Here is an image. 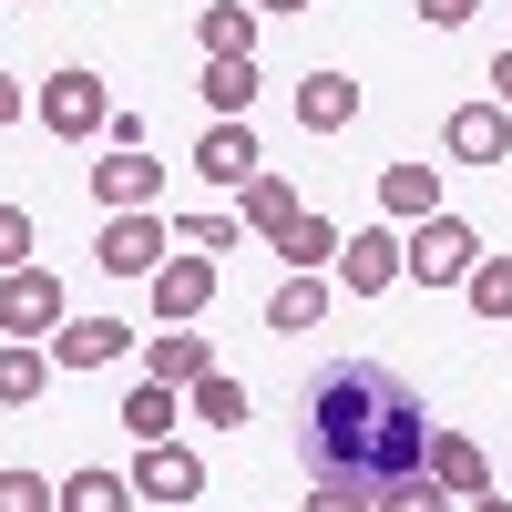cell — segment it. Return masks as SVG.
<instances>
[{"instance_id":"obj_36","label":"cell","mask_w":512,"mask_h":512,"mask_svg":"<svg viewBox=\"0 0 512 512\" xmlns=\"http://www.w3.org/2000/svg\"><path fill=\"white\" fill-rule=\"evenodd\" d=\"M472 512H512V502H492V492H482V502H472Z\"/></svg>"},{"instance_id":"obj_26","label":"cell","mask_w":512,"mask_h":512,"mask_svg":"<svg viewBox=\"0 0 512 512\" xmlns=\"http://www.w3.org/2000/svg\"><path fill=\"white\" fill-rule=\"evenodd\" d=\"M185 400H195V420H205V431H246V390H236L226 369H205Z\"/></svg>"},{"instance_id":"obj_1","label":"cell","mask_w":512,"mask_h":512,"mask_svg":"<svg viewBox=\"0 0 512 512\" xmlns=\"http://www.w3.org/2000/svg\"><path fill=\"white\" fill-rule=\"evenodd\" d=\"M420 441H431V400H420L390 359H328L308 379V410H297V461H308V482L379 492V482L420 472Z\"/></svg>"},{"instance_id":"obj_32","label":"cell","mask_w":512,"mask_h":512,"mask_svg":"<svg viewBox=\"0 0 512 512\" xmlns=\"http://www.w3.org/2000/svg\"><path fill=\"white\" fill-rule=\"evenodd\" d=\"M308 512H369V492H349V482H318V492H308Z\"/></svg>"},{"instance_id":"obj_13","label":"cell","mask_w":512,"mask_h":512,"mask_svg":"<svg viewBox=\"0 0 512 512\" xmlns=\"http://www.w3.org/2000/svg\"><path fill=\"white\" fill-rule=\"evenodd\" d=\"M256 164H267V154H256V123H205V134H195V175H205V185L236 195Z\"/></svg>"},{"instance_id":"obj_15","label":"cell","mask_w":512,"mask_h":512,"mask_svg":"<svg viewBox=\"0 0 512 512\" xmlns=\"http://www.w3.org/2000/svg\"><path fill=\"white\" fill-rule=\"evenodd\" d=\"M297 123H308V134H349V123H359V82L318 62L308 82H297Z\"/></svg>"},{"instance_id":"obj_7","label":"cell","mask_w":512,"mask_h":512,"mask_svg":"<svg viewBox=\"0 0 512 512\" xmlns=\"http://www.w3.org/2000/svg\"><path fill=\"white\" fill-rule=\"evenodd\" d=\"M338 287L349 297H390L400 287V236L390 226H349L338 236Z\"/></svg>"},{"instance_id":"obj_28","label":"cell","mask_w":512,"mask_h":512,"mask_svg":"<svg viewBox=\"0 0 512 512\" xmlns=\"http://www.w3.org/2000/svg\"><path fill=\"white\" fill-rule=\"evenodd\" d=\"M175 246L216 256V246H246V226H236V216H175Z\"/></svg>"},{"instance_id":"obj_10","label":"cell","mask_w":512,"mask_h":512,"mask_svg":"<svg viewBox=\"0 0 512 512\" xmlns=\"http://www.w3.org/2000/svg\"><path fill=\"white\" fill-rule=\"evenodd\" d=\"M41 349H52V369H113V359H134V328L123 318H62Z\"/></svg>"},{"instance_id":"obj_4","label":"cell","mask_w":512,"mask_h":512,"mask_svg":"<svg viewBox=\"0 0 512 512\" xmlns=\"http://www.w3.org/2000/svg\"><path fill=\"white\" fill-rule=\"evenodd\" d=\"M41 123H52V134L62 144H82V134H103V123H113V93H103V72H52V82H41Z\"/></svg>"},{"instance_id":"obj_2","label":"cell","mask_w":512,"mask_h":512,"mask_svg":"<svg viewBox=\"0 0 512 512\" xmlns=\"http://www.w3.org/2000/svg\"><path fill=\"white\" fill-rule=\"evenodd\" d=\"M164 246H175V216H154V205H123V216H103V236H93L103 277H154Z\"/></svg>"},{"instance_id":"obj_6","label":"cell","mask_w":512,"mask_h":512,"mask_svg":"<svg viewBox=\"0 0 512 512\" xmlns=\"http://www.w3.org/2000/svg\"><path fill=\"white\" fill-rule=\"evenodd\" d=\"M205 308H216V256H164V267H154V318L164 328H195Z\"/></svg>"},{"instance_id":"obj_14","label":"cell","mask_w":512,"mask_h":512,"mask_svg":"<svg viewBox=\"0 0 512 512\" xmlns=\"http://www.w3.org/2000/svg\"><path fill=\"white\" fill-rule=\"evenodd\" d=\"M420 472H431L441 492H492V461H482V441H461V431H431V441H420Z\"/></svg>"},{"instance_id":"obj_9","label":"cell","mask_w":512,"mask_h":512,"mask_svg":"<svg viewBox=\"0 0 512 512\" xmlns=\"http://www.w3.org/2000/svg\"><path fill=\"white\" fill-rule=\"evenodd\" d=\"M441 144H451V164H492L512 154V103H451V123H441Z\"/></svg>"},{"instance_id":"obj_12","label":"cell","mask_w":512,"mask_h":512,"mask_svg":"<svg viewBox=\"0 0 512 512\" xmlns=\"http://www.w3.org/2000/svg\"><path fill=\"white\" fill-rule=\"evenodd\" d=\"M205 369H216V338L205 328H154L144 338V379H164V390H195Z\"/></svg>"},{"instance_id":"obj_34","label":"cell","mask_w":512,"mask_h":512,"mask_svg":"<svg viewBox=\"0 0 512 512\" xmlns=\"http://www.w3.org/2000/svg\"><path fill=\"white\" fill-rule=\"evenodd\" d=\"M492 103H512V52H502V62H492Z\"/></svg>"},{"instance_id":"obj_19","label":"cell","mask_w":512,"mask_h":512,"mask_svg":"<svg viewBox=\"0 0 512 512\" xmlns=\"http://www.w3.org/2000/svg\"><path fill=\"white\" fill-rule=\"evenodd\" d=\"M236 195H246V216H236V226L277 246V236H287V216H297V185H287V175H267V164H256V175H246Z\"/></svg>"},{"instance_id":"obj_8","label":"cell","mask_w":512,"mask_h":512,"mask_svg":"<svg viewBox=\"0 0 512 512\" xmlns=\"http://www.w3.org/2000/svg\"><path fill=\"white\" fill-rule=\"evenodd\" d=\"M93 205H103V216H123V205H164V164L144 144H113L93 164Z\"/></svg>"},{"instance_id":"obj_20","label":"cell","mask_w":512,"mask_h":512,"mask_svg":"<svg viewBox=\"0 0 512 512\" xmlns=\"http://www.w3.org/2000/svg\"><path fill=\"white\" fill-rule=\"evenodd\" d=\"M277 256H287V277H328V256H338V226L297 205V216H287V236H277Z\"/></svg>"},{"instance_id":"obj_5","label":"cell","mask_w":512,"mask_h":512,"mask_svg":"<svg viewBox=\"0 0 512 512\" xmlns=\"http://www.w3.org/2000/svg\"><path fill=\"white\" fill-rule=\"evenodd\" d=\"M62 328V277L52 267H0V338H52Z\"/></svg>"},{"instance_id":"obj_24","label":"cell","mask_w":512,"mask_h":512,"mask_svg":"<svg viewBox=\"0 0 512 512\" xmlns=\"http://www.w3.org/2000/svg\"><path fill=\"white\" fill-rule=\"evenodd\" d=\"M52 512H134V482H113V472H72V482H52Z\"/></svg>"},{"instance_id":"obj_37","label":"cell","mask_w":512,"mask_h":512,"mask_svg":"<svg viewBox=\"0 0 512 512\" xmlns=\"http://www.w3.org/2000/svg\"><path fill=\"white\" fill-rule=\"evenodd\" d=\"M144 512H175V502H144Z\"/></svg>"},{"instance_id":"obj_27","label":"cell","mask_w":512,"mask_h":512,"mask_svg":"<svg viewBox=\"0 0 512 512\" xmlns=\"http://www.w3.org/2000/svg\"><path fill=\"white\" fill-rule=\"evenodd\" d=\"M369 512H451V492L431 482V472H400V482H379V502Z\"/></svg>"},{"instance_id":"obj_33","label":"cell","mask_w":512,"mask_h":512,"mask_svg":"<svg viewBox=\"0 0 512 512\" xmlns=\"http://www.w3.org/2000/svg\"><path fill=\"white\" fill-rule=\"evenodd\" d=\"M0 123H21V82L11 72H0Z\"/></svg>"},{"instance_id":"obj_3","label":"cell","mask_w":512,"mask_h":512,"mask_svg":"<svg viewBox=\"0 0 512 512\" xmlns=\"http://www.w3.org/2000/svg\"><path fill=\"white\" fill-rule=\"evenodd\" d=\"M472 256H482V236L461 226V216H420L410 246H400V267H410L420 287H461V277H472Z\"/></svg>"},{"instance_id":"obj_11","label":"cell","mask_w":512,"mask_h":512,"mask_svg":"<svg viewBox=\"0 0 512 512\" xmlns=\"http://www.w3.org/2000/svg\"><path fill=\"white\" fill-rule=\"evenodd\" d=\"M134 492H144V502H175V512H185V502L205 492V461H195L185 441H144V451H134Z\"/></svg>"},{"instance_id":"obj_29","label":"cell","mask_w":512,"mask_h":512,"mask_svg":"<svg viewBox=\"0 0 512 512\" xmlns=\"http://www.w3.org/2000/svg\"><path fill=\"white\" fill-rule=\"evenodd\" d=\"M0 512H52V482L21 472V461H0Z\"/></svg>"},{"instance_id":"obj_18","label":"cell","mask_w":512,"mask_h":512,"mask_svg":"<svg viewBox=\"0 0 512 512\" xmlns=\"http://www.w3.org/2000/svg\"><path fill=\"white\" fill-rule=\"evenodd\" d=\"M52 390V349L41 338H0V410H31Z\"/></svg>"},{"instance_id":"obj_22","label":"cell","mask_w":512,"mask_h":512,"mask_svg":"<svg viewBox=\"0 0 512 512\" xmlns=\"http://www.w3.org/2000/svg\"><path fill=\"white\" fill-rule=\"evenodd\" d=\"M195 93H205V113H216V123H246V113H256V62H205Z\"/></svg>"},{"instance_id":"obj_25","label":"cell","mask_w":512,"mask_h":512,"mask_svg":"<svg viewBox=\"0 0 512 512\" xmlns=\"http://www.w3.org/2000/svg\"><path fill=\"white\" fill-rule=\"evenodd\" d=\"M461 297H472V318H502V328H512V256H472Z\"/></svg>"},{"instance_id":"obj_30","label":"cell","mask_w":512,"mask_h":512,"mask_svg":"<svg viewBox=\"0 0 512 512\" xmlns=\"http://www.w3.org/2000/svg\"><path fill=\"white\" fill-rule=\"evenodd\" d=\"M0 267H31V205H0Z\"/></svg>"},{"instance_id":"obj_35","label":"cell","mask_w":512,"mask_h":512,"mask_svg":"<svg viewBox=\"0 0 512 512\" xmlns=\"http://www.w3.org/2000/svg\"><path fill=\"white\" fill-rule=\"evenodd\" d=\"M256 11H308V0H256Z\"/></svg>"},{"instance_id":"obj_31","label":"cell","mask_w":512,"mask_h":512,"mask_svg":"<svg viewBox=\"0 0 512 512\" xmlns=\"http://www.w3.org/2000/svg\"><path fill=\"white\" fill-rule=\"evenodd\" d=\"M410 11H420V21H431V31H461V21H472V11H482V0H410Z\"/></svg>"},{"instance_id":"obj_23","label":"cell","mask_w":512,"mask_h":512,"mask_svg":"<svg viewBox=\"0 0 512 512\" xmlns=\"http://www.w3.org/2000/svg\"><path fill=\"white\" fill-rule=\"evenodd\" d=\"M175 390H164V379H134V390H123V431H134V441H175Z\"/></svg>"},{"instance_id":"obj_21","label":"cell","mask_w":512,"mask_h":512,"mask_svg":"<svg viewBox=\"0 0 512 512\" xmlns=\"http://www.w3.org/2000/svg\"><path fill=\"white\" fill-rule=\"evenodd\" d=\"M318 318H328V277H287V287L267 297V328H277V338H308Z\"/></svg>"},{"instance_id":"obj_17","label":"cell","mask_w":512,"mask_h":512,"mask_svg":"<svg viewBox=\"0 0 512 512\" xmlns=\"http://www.w3.org/2000/svg\"><path fill=\"white\" fill-rule=\"evenodd\" d=\"M379 216H390V226H400V216H410V226L441 216V175H431V164H379Z\"/></svg>"},{"instance_id":"obj_16","label":"cell","mask_w":512,"mask_h":512,"mask_svg":"<svg viewBox=\"0 0 512 512\" xmlns=\"http://www.w3.org/2000/svg\"><path fill=\"white\" fill-rule=\"evenodd\" d=\"M256 0H205V21H195V41H205V62H256Z\"/></svg>"}]
</instances>
